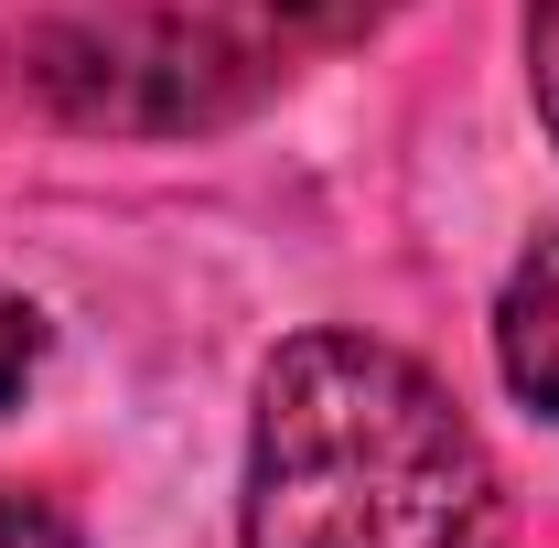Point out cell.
I'll list each match as a JSON object with an SVG mask.
<instances>
[{"label":"cell","instance_id":"1","mask_svg":"<svg viewBox=\"0 0 559 548\" xmlns=\"http://www.w3.org/2000/svg\"><path fill=\"white\" fill-rule=\"evenodd\" d=\"M237 548H506V484L419 355L312 323L259 366Z\"/></svg>","mask_w":559,"mask_h":548},{"label":"cell","instance_id":"2","mask_svg":"<svg viewBox=\"0 0 559 548\" xmlns=\"http://www.w3.org/2000/svg\"><path fill=\"white\" fill-rule=\"evenodd\" d=\"M11 86L97 140H194L248 119L280 86V55L226 22V11H162V0H108V11H55L11 33Z\"/></svg>","mask_w":559,"mask_h":548},{"label":"cell","instance_id":"3","mask_svg":"<svg viewBox=\"0 0 559 548\" xmlns=\"http://www.w3.org/2000/svg\"><path fill=\"white\" fill-rule=\"evenodd\" d=\"M495 377L527 419H559V226H538L495 290Z\"/></svg>","mask_w":559,"mask_h":548},{"label":"cell","instance_id":"4","mask_svg":"<svg viewBox=\"0 0 559 548\" xmlns=\"http://www.w3.org/2000/svg\"><path fill=\"white\" fill-rule=\"evenodd\" d=\"M409 0H248V33L270 55H323V44H366L388 33Z\"/></svg>","mask_w":559,"mask_h":548},{"label":"cell","instance_id":"5","mask_svg":"<svg viewBox=\"0 0 559 548\" xmlns=\"http://www.w3.org/2000/svg\"><path fill=\"white\" fill-rule=\"evenodd\" d=\"M44 355H55V323H44V301L0 279V419H11L22 398H33V377H44Z\"/></svg>","mask_w":559,"mask_h":548},{"label":"cell","instance_id":"6","mask_svg":"<svg viewBox=\"0 0 559 548\" xmlns=\"http://www.w3.org/2000/svg\"><path fill=\"white\" fill-rule=\"evenodd\" d=\"M0 548H86V538L44 484H0Z\"/></svg>","mask_w":559,"mask_h":548},{"label":"cell","instance_id":"7","mask_svg":"<svg viewBox=\"0 0 559 548\" xmlns=\"http://www.w3.org/2000/svg\"><path fill=\"white\" fill-rule=\"evenodd\" d=\"M527 108L559 140V0H527Z\"/></svg>","mask_w":559,"mask_h":548}]
</instances>
